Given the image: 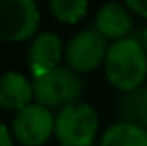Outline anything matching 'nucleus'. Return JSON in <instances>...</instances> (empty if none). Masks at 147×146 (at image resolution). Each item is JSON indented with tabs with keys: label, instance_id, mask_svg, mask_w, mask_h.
Wrapping results in <instances>:
<instances>
[{
	"label": "nucleus",
	"instance_id": "dca6fc26",
	"mask_svg": "<svg viewBox=\"0 0 147 146\" xmlns=\"http://www.w3.org/2000/svg\"><path fill=\"white\" fill-rule=\"evenodd\" d=\"M144 90H145V99H147V86H145V88H144Z\"/></svg>",
	"mask_w": 147,
	"mask_h": 146
},
{
	"label": "nucleus",
	"instance_id": "7ed1b4c3",
	"mask_svg": "<svg viewBox=\"0 0 147 146\" xmlns=\"http://www.w3.org/2000/svg\"><path fill=\"white\" fill-rule=\"evenodd\" d=\"M80 94H82V83L75 70L58 66L49 73L34 77V96L37 103L49 109L52 107L61 109L73 101H78Z\"/></svg>",
	"mask_w": 147,
	"mask_h": 146
},
{
	"label": "nucleus",
	"instance_id": "9b49d317",
	"mask_svg": "<svg viewBox=\"0 0 147 146\" xmlns=\"http://www.w3.org/2000/svg\"><path fill=\"white\" fill-rule=\"evenodd\" d=\"M123 98L117 105V113L121 116V122H130V124L147 128V99L145 90L136 88L130 92H123Z\"/></svg>",
	"mask_w": 147,
	"mask_h": 146
},
{
	"label": "nucleus",
	"instance_id": "ddd939ff",
	"mask_svg": "<svg viewBox=\"0 0 147 146\" xmlns=\"http://www.w3.org/2000/svg\"><path fill=\"white\" fill-rule=\"evenodd\" d=\"M125 4L130 11L142 15V17H147V0H125Z\"/></svg>",
	"mask_w": 147,
	"mask_h": 146
},
{
	"label": "nucleus",
	"instance_id": "2eb2a0df",
	"mask_svg": "<svg viewBox=\"0 0 147 146\" xmlns=\"http://www.w3.org/2000/svg\"><path fill=\"white\" fill-rule=\"evenodd\" d=\"M138 41H140L142 45H144V49L147 51V26L144 30H142V34H140V38H138Z\"/></svg>",
	"mask_w": 147,
	"mask_h": 146
},
{
	"label": "nucleus",
	"instance_id": "4468645a",
	"mask_svg": "<svg viewBox=\"0 0 147 146\" xmlns=\"http://www.w3.org/2000/svg\"><path fill=\"white\" fill-rule=\"evenodd\" d=\"M11 135H13V133L7 129V126H0V139H2V146H13V143H11Z\"/></svg>",
	"mask_w": 147,
	"mask_h": 146
},
{
	"label": "nucleus",
	"instance_id": "1a4fd4ad",
	"mask_svg": "<svg viewBox=\"0 0 147 146\" xmlns=\"http://www.w3.org/2000/svg\"><path fill=\"white\" fill-rule=\"evenodd\" d=\"M95 28L108 40H123L132 28V19L125 6L117 2H108L99 10L95 19Z\"/></svg>",
	"mask_w": 147,
	"mask_h": 146
},
{
	"label": "nucleus",
	"instance_id": "39448f33",
	"mask_svg": "<svg viewBox=\"0 0 147 146\" xmlns=\"http://www.w3.org/2000/svg\"><path fill=\"white\" fill-rule=\"evenodd\" d=\"M54 126L56 116H52L49 107L41 103H30L28 107L17 111L11 122V133L24 146H41L54 133Z\"/></svg>",
	"mask_w": 147,
	"mask_h": 146
},
{
	"label": "nucleus",
	"instance_id": "f257e3e1",
	"mask_svg": "<svg viewBox=\"0 0 147 146\" xmlns=\"http://www.w3.org/2000/svg\"><path fill=\"white\" fill-rule=\"evenodd\" d=\"M108 83L119 92H130L142 86L147 77V51L138 40L123 38L108 47L104 60Z\"/></svg>",
	"mask_w": 147,
	"mask_h": 146
},
{
	"label": "nucleus",
	"instance_id": "6e6552de",
	"mask_svg": "<svg viewBox=\"0 0 147 146\" xmlns=\"http://www.w3.org/2000/svg\"><path fill=\"white\" fill-rule=\"evenodd\" d=\"M34 96V83L22 73L7 71L0 79V105L7 111H21L30 105Z\"/></svg>",
	"mask_w": 147,
	"mask_h": 146
},
{
	"label": "nucleus",
	"instance_id": "20e7f679",
	"mask_svg": "<svg viewBox=\"0 0 147 146\" xmlns=\"http://www.w3.org/2000/svg\"><path fill=\"white\" fill-rule=\"evenodd\" d=\"M39 26V10L34 0H0V40L13 43L34 36Z\"/></svg>",
	"mask_w": 147,
	"mask_h": 146
},
{
	"label": "nucleus",
	"instance_id": "f8f14e48",
	"mask_svg": "<svg viewBox=\"0 0 147 146\" xmlns=\"http://www.w3.org/2000/svg\"><path fill=\"white\" fill-rule=\"evenodd\" d=\"M50 11L60 23L75 25L86 15L88 0H50Z\"/></svg>",
	"mask_w": 147,
	"mask_h": 146
},
{
	"label": "nucleus",
	"instance_id": "f03ea898",
	"mask_svg": "<svg viewBox=\"0 0 147 146\" xmlns=\"http://www.w3.org/2000/svg\"><path fill=\"white\" fill-rule=\"evenodd\" d=\"M99 129V116L91 105L73 101L56 114L54 135L61 146H91Z\"/></svg>",
	"mask_w": 147,
	"mask_h": 146
},
{
	"label": "nucleus",
	"instance_id": "0eeeda50",
	"mask_svg": "<svg viewBox=\"0 0 147 146\" xmlns=\"http://www.w3.org/2000/svg\"><path fill=\"white\" fill-rule=\"evenodd\" d=\"M61 40L52 32L39 34L32 41L28 51V66L32 70L34 77H39L43 73L52 71L60 66L61 60Z\"/></svg>",
	"mask_w": 147,
	"mask_h": 146
},
{
	"label": "nucleus",
	"instance_id": "423d86ee",
	"mask_svg": "<svg viewBox=\"0 0 147 146\" xmlns=\"http://www.w3.org/2000/svg\"><path fill=\"white\" fill-rule=\"evenodd\" d=\"M106 38L97 28H88L78 32L69 41L65 56L71 70L76 73H88L106 60Z\"/></svg>",
	"mask_w": 147,
	"mask_h": 146
},
{
	"label": "nucleus",
	"instance_id": "9d476101",
	"mask_svg": "<svg viewBox=\"0 0 147 146\" xmlns=\"http://www.w3.org/2000/svg\"><path fill=\"white\" fill-rule=\"evenodd\" d=\"M100 146H147V128L119 122L104 131Z\"/></svg>",
	"mask_w": 147,
	"mask_h": 146
}]
</instances>
